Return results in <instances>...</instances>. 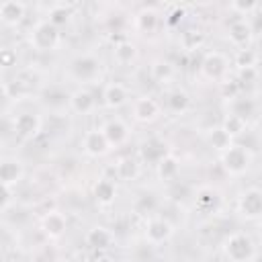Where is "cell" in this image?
Returning <instances> with one entry per match:
<instances>
[{"label":"cell","instance_id":"4dcf8cb0","mask_svg":"<svg viewBox=\"0 0 262 262\" xmlns=\"http://www.w3.org/2000/svg\"><path fill=\"white\" fill-rule=\"evenodd\" d=\"M70 16H72V10H70L66 4H55V6H51L47 20L59 29L61 25H68V23H70Z\"/></svg>","mask_w":262,"mask_h":262},{"label":"cell","instance_id":"d4e9b609","mask_svg":"<svg viewBox=\"0 0 262 262\" xmlns=\"http://www.w3.org/2000/svg\"><path fill=\"white\" fill-rule=\"evenodd\" d=\"M254 113H256V102H254L252 98H248V96H246V98H244V96H233V98H231V104H229L227 115H235V117L248 121Z\"/></svg>","mask_w":262,"mask_h":262},{"label":"cell","instance_id":"7a4b0ae2","mask_svg":"<svg viewBox=\"0 0 262 262\" xmlns=\"http://www.w3.org/2000/svg\"><path fill=\"white\" fill-rule=\"evenodd\" d=\"M70 76L80 86L94 84L102 76V61L94 53H80L70 61Z\"/></svg>","mask_w":262,"mask_h":262},{"label":"cell","instance_id":"cb8c5ba5","mask_svg":"<svg viewBox=\"0 0 262 262\" xmlns=\"http://www.w3.org/2000/svg\"><path fill=\"white\" fill-rule=\"evenodd\" d=\"M135 57H137V47H135V43L129 41V39H123V41H119V43L113 47V59H115L117 63H121V66L133 63Z\"/></svg>","mask_w":262,"mask_h":262},{"label":"cell","instance_id":"ba28073f","mask_svg":"<svg viewBox=\"0 0 262 262\" xmlns=\"http://www.w3.org/2000/svg\"><path fill=\"white\" fill-rule=\"evenodd\" d=\"M237 213L246 221H258L262 215V192L258 186H248L237 196Z\"/></svg>","mask_w":262,"mask_h":262},{"label":"cell","instance_id":"d6986e66","mask_svg":"<svg viewBox=\"0 0 262 262\" xmlns=\"http://www.w3.org/2000/svg\"><path fill=\"white\" fill-rule=\"evenodd\" d=\"M25 12H27V6L23 2H16V0L2 2L0 4V23L6 27H16L23 23Z\"/></svg>","mask_w":262,"mask_h":262},{"label":"cell","instance_id":"8fae6325","mask_svg":"<svg viewBox=\"0 0 262 262\" xmlns=\"http://www.w3.org/2000/svg\"><path fill=\"white\" fill-rule=\"evenodd\" d=\"M98 129H100L102 135L106 137L111 149H113V147H121V145H125V143L129 141V135H131L129 125H127L123 119H119V117H113V119L104 121Z\"/></svg>","mask_w":262,"mask_h":262},{"label":"cell","instance_id":"4316f807","mask_svg":"<svg viewBox=\"0 0 262 262\" xmlns=\"http://www.w3.org/2000/svg\"><path fill=\"white\" fill-rule=\"evenodd\" d=\"M219 127H221L231 139H235V137L244 135V131L248 129V121H244V119H239V117H235V115H225Z\"/></svg>","mask_w":262,"mask_h":262},{"label":"cell","instance_id":"603a6c76","mask_svg":"<svg viewBox=\"0 0 262 262\" xmlns=\"http://www.w3.org/2000/svg\"><path fill=\"white\" fill-rule=\"evenodd\" d=\"M160 25V14L156 12V8H141L135 14V29L141 33H154Z\"/></svg>","mask_w":262,"mask_h":262},{"label":"cell","instance_id":"83f0119b","mask_svg":"<svg viewBox=\"0 0 262 262\" xmlns=\"http://www.w3.org/2000/svg\"><path fill=\"white\" fill-rule=\"evenodd\" d=\"M141 156H143V160H147V162H151V164H156L160 158H164L168 151H166V145L162 143V141H158V139H149V141H145L143 145H141Z\"/></svg>","mask_w":262,"mask_h":262},{"label":"cell","instance_id":"44dd1931","mask_svg":"<svg viewBox=\"0 0 262 262\" xmlns=\"http://www.w3.org/2000/svg\"><path fill=\"white\" fill-rule=\"evenodd\" d=\"M156 174H158V178H160L162 182H172V180H176L178 174H180V162H178V158L172 156V154H166L164 158H160V160L156 162Z\"/></svg>","mask_w":262,"mask_h":262},{"label":"cell","instance_id":"5bb4252c","mask_svg":"<svg viewBox=\"0 0 262 262\" xmlns=\"http://www.w3.org/2000/svg\"><path fill=\"white\" fill-rule=\"evenodd\" d=\"M100 98H102V104L106 108L117 111V108H121V106H125L129 102V90L121 82H108V84L102 86Z\"/></svg>","mask_w":262,"mask_h":262},{"label":"cell","instance_id":"3957f363","mask_svg":"<svg viewBox=\"0 0 262 262\" xmlns=\"http://www.w3.org/2000/svg\"><path fill=\"white\" fill-rule=\"evenodd\" d=\"M219 162L229 176H244L254 162V154L248 149V145H239L233 141L229 147L219 151Z\"/></svg>","mask_w":262,"mask_h":262},{"label":"cell","instance_id":"d6a6232c","mask_svg":"<svg viewBox=\"0 0 262 262\" xmlns=\"http://www.w3.org/2000/svg\"><path fill=\"white\" fill-rule=\"evenodd\" d=\"M10 201H12V188H8L0 182V211H4L10 205Z\"/></svg>","mask_w":262,"mask_h":262},{"label":"cell","instance_id":"2e32d148","mask_svg":"<svg viewBox=\"0 0 262 262\" xmlns=\"http://www.w3.org/2000/svg\"><path fill=\"white\" fill-rule=\"evenodd\" d=\"M41 229L49 239H59L68 229V217L61 211H49L41 219Z\"/></svg>","mask_w":262,"mask_h":262},{"label":"cell","instance_id":"1f68e13d","mask_svg":"<svg viewBox=\"0 0 262 262\" xmlns=\"http://www.w3.org/2000/svg\"><path fill=\"white\" fill-rule=\"evenodd\" d=\"M260 4L258 2H233L229 8L231 10H239V16H248L252 10H256Z\"/></svg>","mask_w":262,"mask_h":262},{"label":"cell","instance_id":"6da1fadb","mask_svg":"<svg viewBox=\"0 0 262 262\" xmlns=\"http://www.w3.org/2000/svg\"><path fill=\"white\" fill-rule=\"evenodd\" d=\"M221 252L227 262H256L258 246L248 231H231L221 242Z\"/></svg>","mask_w":262,"mask_h":262},{"label":"cell","instance_id":"ffe728a7","mask_svg":"<svg viewBox=\"0 0 262 262\" xmlns=\"http://www.w3.org/2000/svg\"><path fill=\"white\" fill-rule=\"evenodd\" d=\"M92 196L98 205L102 207H108L115 203V196H117V184L111 180V178H98L92 186Z\"/></svg>","mask_w":262,"mask_h":262},{"label":"cell","instance_id":"ac0fdd59","mask_svg":"<svg viewBox=\"0 0 262 262\" xmlns=\"http://www.w3.org/2000/svg\"><path fill=\"white\" fill-rule=\"evenodd\" d=\"M194 205L203 211V213H213L219 209L221 205V194L219 190H215L213 186H201L196 192H194Z\"/></svg>","mask_w":262,"mask_h":262},{"label":"cell","instance_id":"8992f818","mask_svg":"<svg viewBox=\"0 0 262 262\" xmlns=\"http://www.w3.org/2000/svg\"><path fill=\"white\" fill-rule=\"evenodd\" d=\"M41 127H43V119L39 113H33V111L16 113L10 121V131H14V135H18L25 141L37 137Z\"/></svg>","mask_w":262,"mask_h":262},{"label":"cell","instance_id":"7c38bea8","mask_svg":"<svg viewBox=\"0 0 262 262\" xmlns=\"http://www.w3.org/2000/svg\"><path fill=\"white\" fill-rule=\"evenodd\" d=\"M80 145H82V151L90 158H102L111 151V145H108V141H106V137L102 135L100 129H88L82 135Z\"/></svg>","mask_w":262,"mask_h":262},{"label":"cell","instance_id":"9a60e30c","mask_svg":"<svg viewBox=\"0 0 262 262\" xmlns=\"http://www.w3.org/2000/svg\"><path fill=\"white\" fill-rule=\"evenodd\" d=\"M160 104H162V108H166V111L172 113V115H182V113H186V108L190 106V96H188V92H186L184 88L174 86V88L166 90L164 102H160Z\"/></svg>","mask_w":262,"mask_h":262},{"label":"cell","instance_id":"f1b7e54d","mask_svg":"<svg viewBox=\"0 0 262 262\" xmlns=\"http://www.w3.org/2000/svg\"><path fill=\"white\" fill-rule=\"evenodd\" d=\"M207 141H209V145L211 147H215L217 151H223L225 147H229L231 143H233V139L221 129V127H215V129H209V133H207Z\"/></svg>","mask_w":262,"mask_h":262},{"label":"cell","instance_id":"f546056e","mask_svg":"<svg viewBox=\"0 0 262 262\" xmlns=\"http://www.w3.org/2000/svg\"><path fill=\"white\" fill-rule=\"evenodd\" d=\"M139 174V164L131 158H121L117 164V176L121 180H133Z\"/></svg>","mask_w":262,"mask_h":262},{"label":"cell","instance_id":"9c48e42d","mask_svg":"<svg viewBox=\"0 0 262 262\" xmlns=\"http://www.w3.org/2000/svg\"><path fill=\"white\" fill-rule=\"evenodd\" d=\"M96 94L88 86H78L68 94V106L76 115H92L96 111Z\"/></svg>","mask_w":262,"mask_h":262},{"label":"cell","instance_id":"4fadbf2b","mask_svg":"<svg viewBox=\"0 0 262 262\" xmlns=\"http://www.w3.org/2000/svg\"><path fill=\"white\" fill-rule=\"evenodd\" d=\"M25 176V164L23 160L14 158V156H2L0 158V182L8 188H12L14 184H18Z\"/></svg>","mask_w":262,"mask_h":262},{"label":"cell","instance_id":"5b68a950","mask_svg":"<svg viewBox=\"0 0 262 262\" xmlns=\"http://www.w3.org/2000/svg\"><path fill=\"white\" fill-rule=\"evenodd\" d=\"M229 74V59L221 51H207L201 59V76L207 82H221Z\"/></svg>","mask_w":262,"mask_h":262},{"label":"cell","instance_id":"e0dca14e","mask_svg":"<svg viewBox=\"0 0 262 262\" xmlns=\"http://www.w3.org/2000/svg\"><path fill=\"white\" fill-rule=\"evenodd\" d=\"M252 37H254V29L250 27V23L246 18L233 20L229 25V29H227V39L235 47H248L250 41H252Z\"/></svg>","mask_w":262,"mask_h":262},{"label":"cell","instance_id":"277c9868","mask_svg":"<svg viewBox=\"0 0 262 262\" xmlns=\"http://www.w3.org/2000/svg\"><path fill=\"white\" fill-rule=\"evenodd\" d=\"M29 43L35 51H41V53L55 51L61 45V31L49 20H39L29 33Z\"/></svg>","mask_w":262,"mask_h":262},{"label":"cell","instance_id":"484cf974","mask_svg":"<svg viewBox=\"0 0 262 262\" xmlns=\"http://www.w3.org/2000/svg\"><path fill=\"white\" fill-rule=\"evenodd\" d=\"M174 74H176L174 66L170 61H166V59H156L154 66H151V76L160 84H170L172 78H174Z\"/></svg>","mask_w":262,"mask_h":262},{"label":"cell","instance_id":"30bf717a","mask_svg":"<svg viewBox=\"0 0 262 262\" xmlns=\"http://www.w3.org/2000/svg\"><path fill=\"white\" fill-rule=\"evenodd\" d=\"M131 115L137 123H154L160 119L162 115V104L154 98V96H137L133 102H131Z\"/></svg>","mask_w":262,"mask_h":262},{"label":"cell","instance_id":"52a82bcc","mask_svg":"<svg viewBox=\"0 0 262 262\" xmlns=\"http://www.w3.org/2000/svg\"><path fill=\"white\" fill-rule=\"evenodd\" d=\"M143 235H145V242L151 244V246H162L166 242L172 239L174 235V225L162 217V215H151L147 221H145V227H143Z\"/></svg>","mask_w":262,"mask_h":262},{"label":"cell","instance_id":"7402d4cb","mask_svg":"<svg viewBox=\"0 0 262 262\" xmlns=\"http://www.w3.org/2000/svg\"><path fill=\"white\" fill-rule=\"evenodd\" d=\"M86 244L90 246V248H94V250H106V248H111L113 246V242H115V235H113V231L111 229H106V227H102V225H94V227H90L88 231H86Z\"/></svg>","mask_w":262,"mask_h":262}]
</instances>
